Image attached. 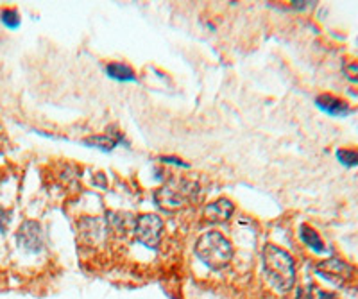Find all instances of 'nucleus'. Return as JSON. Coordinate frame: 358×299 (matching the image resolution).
Here are the masks:
<instances>
[{
	"label": "nucleus",
	"instance_id": "9",
	"mask_svg": "<svg viewBox=\"0 0 358 299\" xmlns=\"http://www.w3.org/2000/svg\"><path fill=\"white\" fill-rule=\"evenodd\" d=\"M124 138L120 133L117 135H92L88 138L83 140V144L88 145V147H95V149H101V151L108 152V151H113L118 144H122Z\"/></svg>",
	"mask_w": 358,
	"mask_h": 299
},
{
	"label": "nucleus",
	"instance_id": "1",
	"mask_svg": "<svg viewBox=\"0 0 358 299\" xmlns=\"http://www.w3.org/2000/svg\"><path fill=\"white\" fill-rule=\"evenodd\" d=\"M262 263H264L268 283L278 292L285 294V292L292 291L294 283H296V265L287 251L273 246V244H267L262 251Z\"/></svg>",
	"mask_w": 358,
	"mask_h": 299
},
{
	"label": "nucleus",
	"instance_id": "13",
	"mask_svg": "<svg viewBox=\"0 0 358 299\" xmlns=\"http://www.w3.org/2000/svg\"><path fill=\"white\" fill-rule=\"evenodd\" d=\"M0 22L9 29H17V27H20V15H18L17 9L4 8L0 11Z\"/></svg>",
	"mask_w": 358,
	"mask_h": 299
},
{
	"label": "nucleus",
	"instance_id": "14",
	"mask_svg": "<svg viewBox=\"0 0 358 299\" xmlns=\"http://www.w3.org/2000/svg\"><path fill=\"white\" fill-rule=\"evenodd\" d=\"M342 74L350 82L358 85V61H346L342 65Z\"/></svg>",
	"mask_w": 358,
	"mask_h": 299
},
{
	"label": "nucleus",
	"instance_id": "18",
	"mask_svg": "<svg viewBox=\"0 0 358 299\" xmlns=\"http://www.w3.org/2000/svg\"><path fill=\"white\" fill-rule=\"evenodd\" d=\"M317 299H338V298H337V294H334V292L317 291Z\"/></svg>",
	"mask_w": 358,
	"mask_h": 299
},
{
	"label": "nucleus",
	"instance_id": "11",
	"mask_svg": "<svg viewBox=\"0 0 358 299\" xmlns=\"http://www.w3.org/2000/svg\"><path fill=\"white\" fill-rule=\"evenodd\" d=\"M106 74L110 75L111 79L120 82H133L136 81V75H134V70L131 68L126 63H118L111 61L106 65Z\"/></svg>",
	"mask_w": 358,
	"mask_h": 299
},
{
	"label": "nucleus",
	"instance_id": "17",
	"mask_svg": "<svg viewBox=\"0 0 358 299\" xmlns=\"http://www.w3.org/2000/svg\"><path fill=\"white\" fill-rule=\"evenodd\" d=\"M296 299H313L312 285H308V287H305V289H299L296 294Z\"/></svg>",
	"mask_w": 358,
	"mask_h": 299
},
{
	"label": "nucleus",
	"instance_id": "12",
	"mask_svg": "<svg viewBox=\"0 0 358 299\" xmlns=\"http://www.w3.org/2000/svg\"><path fill=\"white\" fill-rule=\"evenodd\" d=\"M338 163L344 167H358V147H342L335 152Z\"/></svg>",
	"mask_w": 358,
	"mask_h": 299
},
{
	"label": "nucleus",
	"instance_id": "2",
	"mask_svg": "<svg viewBox=\"0 0 358 299\" xmlns=\"http://www.w3.org/2000/svg\"><path fill=\"white\" fill-rule=\"evenodd\" d=\"M194 251H196L197 258L212 270H220L228 267L233 254H235L231 242L219 231H206V233L201 235L197 238Z\"/></svg>",
	"mask_w": 358,
	"mask_h": 299
},
{
	"label": "nucleus",
	"instance_id": "16",
	"mask_svg": "<svg viewBox=\"0 0 358 299\" xmlns=\"http://www.w3.org/2000/svg\"><path fill=\"white\" fill-rule=\"evenodd\" d=\"M159 160L165 161V163L178 165V167H188V163H185V161H183V160H179V158H174V156H162Z\"/></svg>",
	"mask_w": 358,
	"mask_h": 299
},
{
	"label": "nucleus",
	"instance_id": "3",
	"mask_svg": "<svg viewBox=\"0 0 358 299\" xmlns=\"http://www.w3.org/2000/svg\"><path fill=\"white\" fill-rule=\"evenodd\" d=\"M199 184L188 180H171L155 192V203L165 212H178L197 201Z\"/></svg>",
	"mask_w": 358,
	"mask_h": 299
},
{
	"label": "nucleus",
	"instance_id": "6",
	"mask_svg": "<svg viewBox=\"0 0 358 299\" xmlns=\"http://www.w3.org/2000/svg\"><path fill=\"white\" fill-rule=\"evenodd\" d=\"M17 244L27 253H40L43 247V231H41L40 222H22L17 231Z\"/></svg>",
	"mask_w": 358,
	"mask_h": 299
},
{
	"label": "nucleus",
	"instance_id": "10",
	"mask_svg": "<svg viewBox=\"0 0 358 299\" xmlns=\"http://www.w3.org/2000/svg\"><path fill=\"white\" fill-rule=\"evenodd\" d=\"M299 238L303 240L306 247L313 251V253H324L326 251V244L324 240L321 238V235L317 231L313 230L312 226L308 224H301L299 226Z\"/></svg>",
	"mask_w": 358,
	"mask_h": 299
},
{
	"label": "nucleus",
	"instance_id": "5",
	"mask_svg": "<svg viewBox=\"0 0 358 299\" xmlns=\"http://www.w3.org/2000/svg\"><path fill=\"white\" fill-rule=\"evenodd\" d=\"M315 272H317L319 276H322L324 279H328V282L338 285V287L346 285L355 275L353 267H351L350 263L344 262V260L337 258V256L319 262L317 265H315Z\"/></svg>",
	"mask_w": 358,
	"mask_h": 299
},
{
	"label": "nucleus",
	"instance_id": "8",
	"mask_svg": "<svg viewBox=\"0 0 358 299\" xmlns=\"http://www.w3.org/2000/svg\"><path fill=\"white\" fill-rule=\"evenodd\" d=\"M315 106L321 111H324L326 115L330 117H348L351 113V106L341 97H335L331 94H321L315 97Z\"/></svg>",
	"mask_w": 358,
	"mask_h": 299
},
{
	"label": "nucleus",
	"instance_id": "4",
	"mask_svg": "<svg viewBox=\"0 0 358 299\" xmlns=\"http://www.w3.org/2000/svg\"><path fill=\"white\" fill-rule=\"evenodd\" d=\"M134 238L147 249H156L162 242L163 221L155 213H142L134 221Z\"/></svg>",
	"mask_w": 358,
	"mask_h": 299
},
{
	"label": "nucleus",
	"instance_id": "7",
	"mask_svg": "<svg viewBox=\"0 0 358 299\" xmlns=\"http://www.w3.org/2000/svg\"><path fill=\"white\" fill-rule=\"evenodd\" d=\"M233 212H235V205L229 201L228 197H219L217 201L204 206L203 221L210 222V224H220V222L228 221Z\"/></svg>",
	"mask_w": 358,
	"mask_h": 299
},
{
	"label": "nucleus",
	"instance_id": "15",
	"mask_svg": "<svg viewBox=\"0 0 358 299\" xmlns=\"http://www.w3.org/2000/svg\"><path fill=\"white\" fill-rule=\"evenodd\" d=\"M9 217H11V213L0 208V233H4L6 228H8Z\"/></svg>",
	"mask_w": 358,
	"mask_h": 299
}]
</instances>
